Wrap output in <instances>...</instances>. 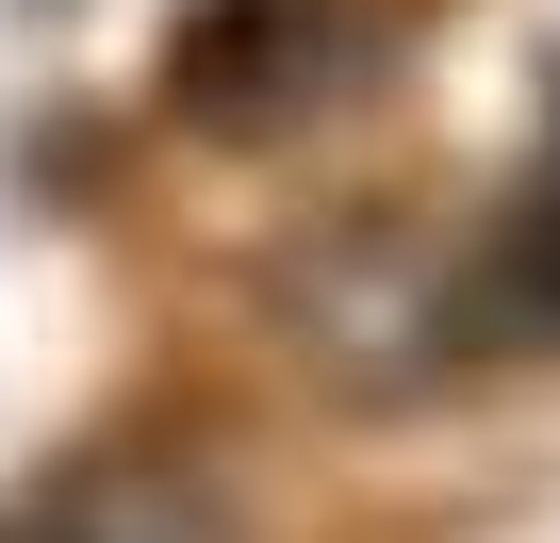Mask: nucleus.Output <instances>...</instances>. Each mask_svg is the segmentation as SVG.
Here are the masks:
<instances>
[{"mask_svg":"<svg viewBox=\"0 0 560 543\" xmlns=\"http://www.w3.org/2000/svg\"><path fill=\"white\" fill-rule=\"evenodd\" d=\"M0 543H231V510L182 461H67L0 510Z\"/></svg>","mask_w":560,"mask_h":543,"instance_id":"1","label":"nucleus"},{"mask_svg":"<svg viewBox=\"0 0 560 543\" xmlns=\"http://www.w3.org/2000/svg\"><path fill=\"white\" fill-rule=\"evenodd\" d=\"M511 297H527V330H560V198L511 231Z\"/></svg>","mask_w":560,"mask_h":543,"instance_id":"2","label":"nucleus"}]
</instances>
